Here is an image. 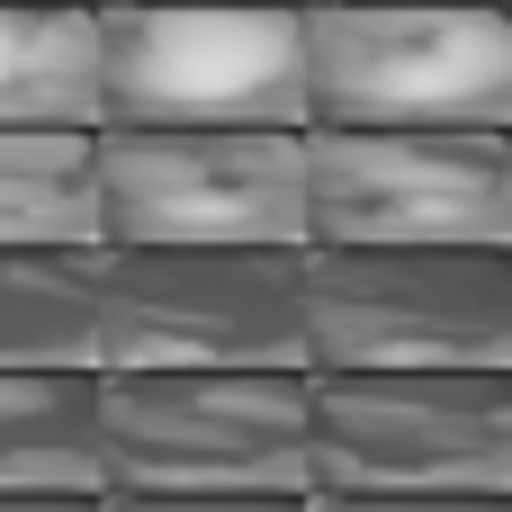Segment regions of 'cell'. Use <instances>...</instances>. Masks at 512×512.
<instances>
[{
    "label": "cell",
    "instance_id": "9",
    "mask_svg": "<svg viewBox=\"0 0 512 512\" xmlns=\"http://www.w3.org/2000/svg\"><path fill=\"white\" fill-rule=\"evenodd\" d=\"M0 495H108L99 369H0Z\"/></svg>",
    "mask_w": 512,
    "mask_h": 512
},
{
    "label": "cell",
    "instance_id": "12",
    "mask_svg": "<svg viewBox=\"0 0 512 512\" xmlns=\"http://www.w3.org/2000/svg\"><path fill=\"white\" fill-rule=\"evenodd\" d=\"M0 243H99L90 126H0Z\"/></svg>",
    "mask_w": 512,
    "mask_h": 512
},
{
    "label": "cell",
    "instance_id": "16",
    "mask_svg": "<svg viewBox=\"0 0 512 512\" xmlns=\"http://www.w3.org/2000/svg\"><path fill=\"white\" fill-rule=\"evenodd\" d=\"M504 9H512V0H504Z\"/></svg>",
    "mask_w": 512,
    "mask_h": 512
},
{
    "label": "cell",
    "instance_id": "6",
    "mask_svg": "<svg viewBox=\"0 0 512 512\" xmlns=\"http://www.w3.org/2000/svg\"><path fill=\"white\" fill-rule=\"evenodd\" d=\"M117 495H306V369H99Z\"/></svg>",
    "mask_w": 512,
    "mask_h": 512
},
{
    "label": "cell",
    "instance_id": "14",
    "mask_svg": "<svg viewBox=\"0 0 512 512\" xmlns=\"http://www.w3.org/2000/svg\"><path fill=\"white\" fill-rule=\"evenodd\" d=\"M306 495H99V512H297Z\"/></svg>",
    "mask_w": 512,
    "mask_h": 512
},
{
    "label": "cell",
    "instance_id": "11",
    "mask_svg": "<svg viewBox=\"0 0 512 512\" xmlns=\"http://www.w3.org/2000/svg\"><path fill=\"white\" fill-rule=\"evenodd\" d=\"M0 369H99V243H0Z\"/></svg>",
    "mask_w": 512,
    "mask_h": 512
},
{
    "label": "cell",
    "instance_id": "15",
    "mask_svg": "<svg viewBox=\"0 0 512 512\" xmlns=\"http://www.w3.org/2000/svg\"><path fill=\"white\" fill-rule=\"evenodd\" d=\"M0 512H99V495H0Z\"/></svg>",
    "mask_w": 512,
    "mask_h": 512
},
{
    "label": "cell",
    "instance_id": "1",
    "mask_svg": "<svg viewBox=\"0 0 512 512\" xmlns=\"http://www.w3.org/2000/svg\"><path fill=\"white\" fill-rule=\"evenodd\" d=\"M99 126H306V0H99Z\"/></svg>",
    "mask_w": 512,
    "mask_h": 512
},
{
    "label": "cell",
    "instance_id": "13",
    "mask_svg": "<svg viewBox=\"0 0 512 512\" xmlns=\"http://www.w3.org/2000/svg\"><path fill=\"white\" fill-rule=\"evenodd\" d=\"M297 512H512V495H306Z\"/></svg>",
    "mask_w": 512,
    "mask_h": 512
},
{
    "label": "cell",
    "instance_id": "2",
    "mask_svg": "<svg viewBox=\"0 0 512 512\" xmlns=\"http://www.w3.org/2000/svg\"><path fill=\"white\" fill-rule=\"evenodd\" d=\"M306 369H512L504 243H306Z\"/></svg>",
    "mask_w": 512,
    "mask_h": 512
},
{
    "label": "cell",
    "instance_id": "10",
    "mask_svg": "<svg viewBox=\"0 0 512 512\" xmlns=\"http://www.w3.org/2000/svg\"><path fill=\"white\" fill-rule=\"evenodd\" d=\"M0 126H99V0H0Z\"/></svg>",
    "mask_w": 512,
    "mask_h": 512
},
{
    "label": "cell",
    "instance_id": "8",
    "mask_svg": "<svg viewBox=\"0 0 512 512\" xmlns=\"http://www.w3.org/2000/svg\"><path fill=\"white\" fill-rule=\"evenodd\" d=\"M512 126H306V243H504Z\"/></svg>",
    "mask_w": 512,
    "mask_h": 512
},
{
    "label": "cell",
    "instance_id": "7",
    "mask_svg": "<svg viewBox=\"0 0 512 512\" xmlns=\"http://www.w3.org/2000/svg\"><path fill=\"white\" fill-rule=\"evenodd\" d=\"M99 243H306V126H90Z\"/></svg>",
    "mask_w": 512,
    "mask_h": 512
},
{
    "label": "cell",
    "instance_id": "3",
    "mask_svg": "<svg viewBox=\"0 0 512 512\" xmlns=\"http://www.w3.org/2000/svg\"><path fill=\"white\" fill-rule=\"evenodd\" d=\"M306 126H512V9L306 0Z\"/></svg>",
    "mask_w": 512,
    "mask_h": 512
},
{
    "label": "cell",
    "instance_id": "5",
    "mask_svg": "<svg viewBox=\"0 0 512 512\" xmlns=\"http://www.w3.org/2000/svg\"><path fill=\"white\" fill-rule=\"evenodd\" d=\"M512 495L504 369H306V495Z\"/></svg>",
    "mask_w": 512,
    "mask_h": 512
},
{
    "label": "cell",
    "instance_id": "4",
    "mask_svg": "<svg viewBox=\"0 0 512 512\" xmlns=\"http://www.w3.org/2000/svg\"><path fill=\"white\" fill-rule=\"evenodd\" d=\"M306 243H99V369H306Z\"/></svg>",
    "mask_w": 512,
    "mask_h": 512
}]
</instances>
